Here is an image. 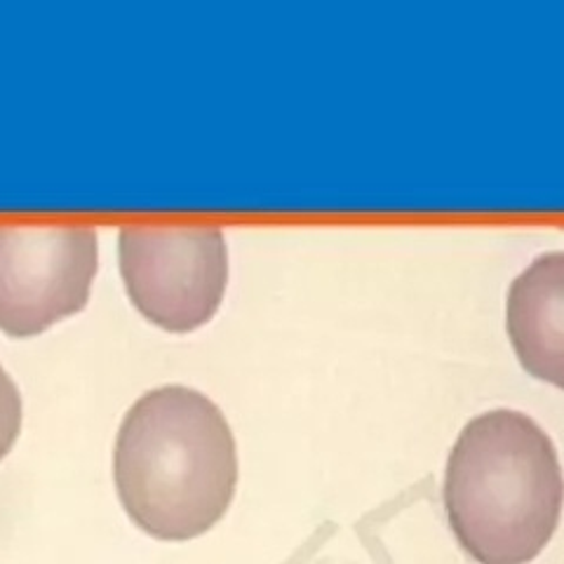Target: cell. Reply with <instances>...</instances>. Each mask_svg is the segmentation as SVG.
I'll return each mask as SVG.
<instances>
[{
  "label": "cell",
  "instance_id": "1",
  "mask_svg": "<svg viewBox=\"0 0 564 564\" xmlns=\"http://www.w3.org/2000/svg\"><path fill=\"white\" fill-rule=\"evenodd\" d=\"M113 480L141 532L158 541L198 539L236 497L231 426L217 404L193 388H155L120 423Z\"/></svg>",
  "mask_w": 564,
  "mask_h": 564
},
{
  "label": "cell",
  "instance_id": "2",
  "mask_svg": "<svg viewBox=\"0 0 564 564\" xmlns=\"http://www.w3.org/2000/svg\"><path fill=\"white\" fill-rule=\"evenodd\" d=\"M443 497L452 532L475 562H534L564 506L553 440L513 410L475 416L449 454Z\"/></svg>",
  "mask_w": 564,
  "mask_h": 564
},
{
  "label": "cell",
  "instance_id": "3",
  "mask_svg": "<svg viewBox=\"0 0 564 564\" xmlns=\"http://www.w3.org/2000/svg\"><path fill=\"white\" fill-rule=\"evenodd\" d=\"M120 273L147 321L167 332H193L221 306L228 282L224 234L196 224L126 226Z\"/></svg>",
  "mask_w": 564,
  "mask_h": 564
},
{
  "label": "cell",
  "instance_id": "4",
  "mask_svg": "<svg viewBox=\"0 0 564 564\" xmlns=\"http://www.w3.org/2000/svg\"><path fill=\"white\" fill-rule=\"evenodd\" d=\"M97 257V234L87 226H0V329L26 339L83 311Z\"/></svg>",
  "mask_w": 564,
  "mask_h": 564
},
{
  "label": "cell",
  "instance_id": "5",
  "mask_svg": "<svg viewBox=\"0 0 564 564\" xmlns=\"http://www.w3.org/2000/svg\"><path fill=\"white\" fill-rule=\"evenodd\" d=\"M506 325L527 372L564 391V252L539 257L516 278Z\"/></svg>",
  "mask_w": 564,
  "mask_h": 564
},
{
  "label": "cell",
  "instance_id": "6",
  "mask_svg": "<svg viewBox=\"0 0 564 564\" xmlns=\"http://www.w3.org/2000/svg\"><path fill=\"white\" fill-rule=\"evenodd\" d=\"M22 431V398L12 379L0 367V462L10 454Z\"/></svg>",
  "mask_w": 564,
  "mask_h": 564
}]
</instances>
